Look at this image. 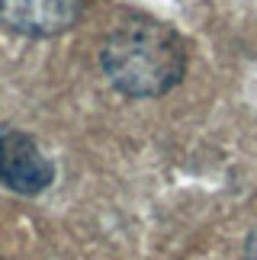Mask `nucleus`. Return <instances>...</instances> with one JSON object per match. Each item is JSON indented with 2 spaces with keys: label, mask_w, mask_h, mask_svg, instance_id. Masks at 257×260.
<instances>
[{
  "label": "nucleus",
  "mask_w": 257,
  "mask_h": 260,
  "mask_svg": "<svg viewBox=\"0 0 257 260\" xmlns=\"http://www.w3.org/2000/svg\"><path fill=\"white\" fill-rule=\"evenodd\" d=\"M103 74L119 93L154 100L180 84L186 71L183 39L157 19H125L106 36L100 52Z\"/></svg>",
  "instance_id": "f257e3e1"
},
{
  "label": "nucleus",
  "mask_w": 257,
  "mask_h": 260,
  "mask_svg": "<svg viewBox=\"0 0 257 260\" xmlns=\"http://www.w3.org/2000/svg\"><path fill=\"white\" fill-rule=\"evenodd\" d=\"M55 167L39 151L36 138L4 125L0 128V183L13 193L36 196L52 183Z\"/></svg>",
  "instance_id": "f03ea898"
},
{
  "label": "nucleus",
  "mask_w": 257,
  "mask_h": 260,
  "mask_svg": "<svg viewBox=\"0 0 257 260\" xmlns=\"http://www.w3.org/2000/svg\"><path fill=\"white\" fill-rule=\"evenodd\" d=\"M81 10V0H0V23L10 32L48 39L68 32L77 23Z\"/></svg>",
  "instance_id": "7ed1b4c3"
},
{
  "label": "nucleus",
  "mask_w": 257,
  "mask_h": 260,
  "mask_svg": "<svg viewBox=\"0 0 257 260\" xmlns=\"http://www.w3.org/2000/svg\"><path fill=\"white\" fill-rule=\"evenodd\" d=\"M241 260H257V228L251 232L248 244H244V257H241Z\"/></svg>",
  "instance_id": "20e7f679"
}]
</instances>
